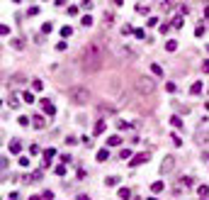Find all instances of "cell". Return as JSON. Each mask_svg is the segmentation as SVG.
<instances>
[{"instance_id": "29", "label": "cell", "mask_w": 209, "mask_h": 200, "mask_svg": "<svg viewBox=\"0 0 209 200\" xmlns=\"http://www.w3.org/2000/svg\"><path fill=\"white\" fill-rule=\"evenodd\" d=\"M12 46H15V49H22L25 42H22V39H12Z\"/></svg>"}, {"instance_id": "6", "label": "cell", "mask_w": 209, "mask_h": 200, "mask_svg": "<svg viewBox=\"0 0 209 200\" xmlns=\"http://www.w3.org/2000/svg\"><path fill=\"white\" fill-rule=\"evenodd\" d=\"M148 161V154L144 151V154H136L134 159H131V166H139V163H146Z\"/></svg>"}, {"instance_id": "34", "label": "cell", "mask_w": 209, "mask_h": 200, "mask_svg": "<svg viewBox=\"0 0 209 200\" xmlns=\"http://www.w3.org/2000/svg\"><path fill=\"white\" fill-rule=\"evenodd\" d=\"M134 34H136L139 39H146V32H144V29H134Z\"/></svg>"}, {"instance_id": "4", "label": "cell", "mask_w": 209, "mask_h": 200, "mask_svg": "<svg viewBox=\"0 0 209 200\" xmlns=\"http://www.w3.org/2000/svg\"><path fill=\"white\" fill-rule=\"evenodd\" d=\"M173 169H175V156H165L163 163H161V173L165 176V173H170Z\"/></svg>"}, {"instance_id": "43", "label": "cell", "mask_w": 209, "mask_h": 200, "mask_svg": "<svg viewBox=\"0 0 209 200\" xmlns=\"http://www.w3.org/2000/svg\"><path fill=\"white\" fill-rule=\"evenodd\" d=\"M29 200H44V198H36V195H34V198H29Z\"/></svg>"}, {"instance_id": "37", "label": "cell", "mask_w": 209, "mask_h": 200, "mask_svg": "<svg viewBox=\"0 0 209 200\" xmlns=\"http://www.w3.org/2000/svg\"><path fill=\"white\" fill-rule=\"evenodd\" d=\"M117 127H119V130H129V124H126L124 120H119V122H117Z\"/></svg>"}, {"instance_id": "19", "label": "cell", "mask_w": 209, "mask_h": 200, "mask_svg": "<svg viewBox=\"0 0 209 200\" xmlns=\"http://www.w3.org/2000/svg\"><path fill=\"white\" fill-rule=\"evenodd\" d=\"M102 132H105V122L100 120L97 124H95V134H102Z\"/></svg>"}, {"instance_id": "14", "label": "cell", "mask_w": 209, "mask_h": 200, "mask_svg": "<svg viewBox=\"0 0 209 200\" xmlns=\"http://www.w3.org/2000/svg\"><path fill=\"white\" fill-rule=\"evenodd\" d=\"M117 195H119L122 200H126V198H131V190H129V188H119V193H117Z\"/></svg>"}, {"instance_id": "17", "label": "cell", "mask_w": 209, "mask_h": 200, "mask_svg": "<svg viewBox=\"0 0 209 200\" xmlns=\"http://www.w3.org/2000/svg\"><path fill=\"white\" fill-rule=\"evenodd\" d=\"M151 71H153V76H163V68L158 64H151Z\"/></svg>"}, {"instance_id": "44", "label": "cell", "mask_w": 209, "mask_h": 200, "mask_svg": "<svg viewBox=\"0 0 209 200\" xmlns=\"http://www.w3.org/2000/svg\"><path fill=\"white\" fill-rule=\"evenodd\" d=\"M148 200H156V198H148Z\"/></svg>"}, {"instance_id": "26", "label": "cell", "mask_w": 209, "mask_h": 200, "mask_svg": "<svg viewBox=\"0 0 209 200\" xmlns=\"http://www.w3.org/2000/svg\"><path fill=\"white\" fill-rule=\"evenodd\" d=\"M80 22H83V27H90V25H92V17H90V15H85Z\"/></svg>"}, {"instance_id": "3", "label": "cell", "mask_w": 209, "mask_h": 200, "mask_svg": "<svg viewBox=\"0 0 209 200\" xmlns=\"http://www.w3.org/2000/svg\"><path fill=\"white\" fill-rule=\"evenodd\" d=\"M136 90L139 93H144V95H151L156 90V83H153V78H148V76H141V78H136Z\"/></svg>"}, {"instance_id": "31", "label": "cell", "mask_w": 209, "mask_h": 200, "mask_svg": "<svg viewBox=\"0 0 209 200\" xmlns=\"http://www.w3.org/2000/svg\"><path fill=\"white\" fill-rule=\"evenodd\" d=\"M170 124H173V127H182V120H180V117H173V120H170Z\"/></svg>"}, {"instance_id": "39", "label": "cell", "mask_w": 209, "mask_h": 200, "mask_svg": "<svg viewBox=\"0 0 209 200\" xmlns=\"http://www.w3.org/2000/svg\"><path fill=\"white\" fill-rule=\"evenodd\" d=\"M17 122H20L22 127H27V124H29V117H20V120H17Z\"/></svg>"}, {"instance_id": "22", "label": "cell", "mask_w": 209, "mask_h": 200, "mask_svg": "<svg viewBox=\"0 0 209 200\" xmlns=\"http://www.w3.org/2000/svg\"><path fill=\"white\" fill-rule=\"evenodd\" d=\"M32 88H34V90H42V88H44V83H42L39 78H34V81H32Z\"/></svg>"}, {"instance_id": "20", "label": "cell", "mask_w": 209, "mask_h": 200, "mask_svg": "<svg viewBox=\"0 0 209 200\" xmlns=\"http://www.w3.org/2000/svg\"><path fill=\"white\" fill-rule=\"evenodd\" d=\"M112 22H115V15L107 10V12H105V25H112Z\"/></svg>"}, {"instance_id": "7", "label": "cell", "mask_w": 209, "mask_h": 200, "mask_svg": "<svg viewBox=\"0 0 209 200\" xmlns=\"http://www.w3.org/2000/svg\"><path fill=\"white\" fill-rule=\"evenodd\" d=\"M42 110H44L46 115H54V112H56V107H54L51 100H42Z\"/></svg>"}, {"instance_id": "41", "label": "cell", "mask_w": 209, "mask_h": 200, "mask_svg": "<svg viewBox=\"0 0 209 200\" xmlns=\"http://www.w3.org/2000/svg\"><path fill=\"white\" fill-rule=\"evenodd\" d=\"M202 159H204V161H209V151H202Z\"/></svg>"}, {"instance_id": "1", "label": "cell", "mask_w": 209, "mask_h": 200, "mask_svg": "<svg viewBox=\"0 0 209 200\" xmlns=\"http://www.w3.org/2000/svg\"><path fill=\"white\" fill-rule=\"evenodd\" d=\"M80 64H83V71H88V73H95V71L102 68V64H105V51H102L100 42H90V44L83 49Z\"/></svg>"}, {"instance_id": "30", "label": "cell", "mask_w": 209, "mask_h": 200, "mask_svg": "<svg viewBox=\"0 0 209 200\" xmlns=\"http://www.w3.org/2000/svg\"><path fill=\"white\" fill-rule=\"evenodd\" d=\"M36 12H39V7H36V5H32V7H29V10H27V15H29V17H34V15H36Z\"/></svg>"}, {"instance_id": "35", "label": "cell", "mask_w": 209, "mask_h": 200, "mask_svg": "<svg viewBox=\"0 0 209 200\" xmlns=\"http://www.w3.org/2000/svg\"><path fill=\"white\" fill-rule=\"evenodd\" d=\"M131 32H134V29H131V25H124V27H122V34H131Z\"/></svg>"}, {"instance_id": "23", "label": "cell", "mask_w": 209, "mask_h": 200, "mask_svg": "<svg viewBox=\"0 0 209 200\" xmlns=\"http://www.w3.org/2000/svg\"><path fill=\"white\" fill-rule=\"evenodd\" d=\"M182 22H185V20H182V15L173 17V27H182Z\"/></svg>"}, {"instance_id": "32", "label": "cell", "mask_w": 209, "mask_h": 200, "mask_svg": "<svg viewBox=\"0 0 209 200\" xmlns=\"http://www.w3.org/2000/svg\"><path fill=\"white\" fill-rule=\"evenodd\" d=\"M51 29H54V25H51V22H46V25H44V27H42V32H44V34H49V32H51Z\"/></svg>"}, {"instance_id": "10", "label": "cell", "mask_w": 209, "mask_h": 200, "mask_svg": "<svg viewBox=\"0 0 209 200\" xmlns=\"http://www.w3.org/2000/svg\"><path fill=\"white\" fill-rule=\"evenodd\" d=\"M107 144H109V147H119V144H122V137H117V134H115V137H109Z\"/></svg>"}, {"instance_id": "2", "label": "cell", "mask_w": 209, "mask_h": 200, "mask_svg": "<svg viewBox=\"0 0 209 200\" xmlns=\"http://www.w3.org/2000/svg\"><path fill=\"white\" fill-rule=\"evenodd\" d=\"M68 98H71V103H75V105H85V103L90 100V93H88V88L75 85V88L68 90Z\"/></svg>"}, {"instance_id": "11", "label": "cell", "mask_w": 209, "mask_h": 200, "mask_svg": "<svg viewBox=\"0 0 209 200\" xmlns=\"http://www.w3.org/2000/svg\"><path fill=\"white\" fill-rule=\"evenodd\" d=\"M190 93H192V95H199V93H202V83H199V81H197V83H192Z\"/></svg>"}, {"instance_id": "5", "label": "cell", "mask_w": 209, "mask_h": 200, "mask_svg": "<svg viewBox=\"0 0 209 200\" xmlns=\"http://www.w3.org/2000/svg\"><path fill=\"white\" fill-rule=\"evenodd\" d=\"M97 112H100V115H115L117 107L109 105V103H100V105H97Z\"/></svg>"}, {"instance_id": "16", "label": "cell", "mask_w": 209, "mask_h": 200, "mask_svg": "<svg viewBox=\"0 0 209 200\" xmlns=\"http://www.w3.org/2000/svg\"><path fill=\"white\" fill-rule=\"evenodd\" d=\"M197 193H199V198H207V195H209V186H199Z\"/></svg>"}, {"instance_id": "38", "label": "cell", "mask_w": 209, "mask_h": 200, "mask_svg": "<svg viewBox=\"0 0 209 200\" xmlns=\"http://www.w3.org/2000/svg\"><path fill=\"white\" fill-rule=\"evenodd\" d=\"M195 34H197V37H202V34H204V25H199V27L195 29Z\"/></svg>"}, {"instance_id": "45", "label": "cell", "mask_w": 209, "mask_h": 200, "mask_svg": "<svg viewBox=\"0 0 209 200\" xmlns=\"http://www.w3.org/2000/svg\"><path fill=\"white\" fill-rule=\"evenodd\" d=\"M207 51H209V46H207Z\"/></svg>"}, {"instance_id": "28", "label": "cell", "mask_w": 209, "mask_h": 200, "mask_svg": "<svg viewBox=\"0 0 209 200\" xmlns=\"http://www.w3.org/2000/svg\"><path fill=\"white\" fill-rule=\"evenodd\" d=\"M136 12H141V15H148V5H136Z\"/></svg>"}, {"instance_id": "13", "label": "cell", "mask_w": 209, "mask_h": 200, "mask_svg": "<svg viewBox=\"0 0 209 200\" xmlns=\"http://www.w3.org/2000/svg\"><path fill=\"white\" fill-rule=\"evenodd\" d=\"M107 159H109V151L107 149H100L97 151V161H107Z\"/></svg>"}, {"instance_id": "15", "label": "cell", "mask_w": 209, "mask_h": 200, "mask_svg": "<svg viewBox=\"0 0 209 200\" xmlns=\"http://www.w3.org/2000/svg\"><path fill=\"white\" fill-rule=\"evenodd\" d=\"M163 188H165V186H163V181H156V183L151 186V190H153V193H161Z\"/></svg>"}, {"instance_id": "8", "label": "cell", "mask_w": 209, "mask_h": 200, "mask_svg": "<svg viewBox=\"0 0 209 200\" xmlns=\"http://www.w3.org/2000/svg\"><path fill=\"white\" fill-rule=\"evenodd\" d=\"M32 124H34V127H36V130H44V127H46V120H44V117H42V115H36V117H34V120H32Z\"/></svg>"}, {"instance_id": "21", "label": "cell", "mask_w": 209, "mask_h": 200, "mask_svg": "<svg viewBox=\"0 0 209 200\" xmlns=\"http://www.w3.org/2000/svg\"><path fill=\"white\" fill-rule=\"evenodd\" d=\"M165 49H168V51H175V49H178V42H175V39H170V42L165 44Z\"/></svg>"}, {"instance_id": "33", "label": "cell", "mask_w": 209, "mask_h": 200, "mask_svg": "<svg viewBox=\"0 0 209 200\" xmlns=\"http://www.w3.org/2000/svg\"><path fill=\"white\" fill-rule=\"evenodd\" d=\"M42 198H44V200H54V193H51V190H44Z\"/></svg>"}, {"instance_id": "40", "label": "cell", "mask_w": 209, "mask_h": 200, "mask_svg": "<svg viewBox=\"0 0 209 200\" xmlns=\"http://www.w3.org/2000/svg\"><path fill=\"white\" fill-rule=\"evenodd\" d=\"M202 71H204V73H209V59H207V61L202 64Z\"/></svg>"}, {"instance_id": "27", "label": "cell", "mask_w": 209, "mask_h": 200, "mask_svg": "<svg viewBox=\"0 0 209 200\" xmlns=\"http://www.w3.org/2000/svg\"><path fill=\"white\" fill-rule=\"evenodd\" d=\"M7 105H10V107H17V105H20V100H17L15 95H10V100H7Z\"/></svg>"}, {"instance_id": "18", "label": "cell", "mask_w": 209, "mask_h": 200, "mask_svg": "<svg viewBox=\"0 0 209 200\" xmlns=\"http://www.w3.org/2000/svg\"><path fill=\"white\" fill-rule=\"evenodd\" d=\"M71 34H73V29H71L68 25H66V27H61V37H63V39H66V37H71Z\"/></svg>"}, {"instance_id": "36", "label": "cell", "mask_w": 209, "mask_h": 200, "mask_svg": "<svg viewBox=\"0 0 209 200\" xmlns=\"http://www.w3.org/2000/svg\"><path fill=\"white\" fill-rule=\"evenodd\" d=\"M165 90L168 93H175V83H165Z\"/></svg>"}, {"instance_id": "25", "label": "cell", "mask_w": 209, "mask_h": 200, "mask_svg": "<svg viewBox=\"0 0 209 200\" xmlns=\"http://www.w3.org/2000/svg\"><path fill=\"white\" fill-rule=\"evenodd\" d=\"M129 156H131V149H122V151H119V159H122V161L129 159Z\"/></svg>"}, {"instance_id": "12", "label": "cell", "mask_w": 209, "mask_h": 200, "mask_svg": "<svg viewBox=\"0 0 209 200\" xmlns=\"http://www.w3.org/2000/svg\"><path fill=\"white\" fill-rule=\"evenodd\" d=\"M119 183V176H109V178H105V186H117Z\"/></svg>"}, {"instance_id": "9", "label": "cell", "mask_w": 209, "mask_h": 200, "mask_svg": "<svg viewBox=\"0 0 209 200\" xmlns=\"http://www.w3.org/2000/svg\"><path fill=\"white\" fill-rule=\"evenodd\" d=\"M20 149H22V142H20V139H12V142H10V151H12V154H20Z\"/></svg>"}, {"instance_id": "42", "label": "cell", "mask_w": 209, "mask_h": 200, "mask_svg": "<svg viewBox=\"0 0 209 200\" xmlns=\"http://www.w3.org/2000/svg\"><path fill=\"white\" fill-rule=\"evenodd\" d=\"M78 200H90V198L88 195H78Z\"/></svg>"}, {"instance_id": "24", "label": "cell", "mask_w": 209, "mask_h": 200, "mask_svg": "<svg viewBox=\"0 0 209 200\" xmlns=\"http://www.w3.org/2000/svg\"><path fill=\"white\" fill-rule=\"evenodd\" d=\"M22 100H25V103H34V95H32V93H27V90H25V93H22Z\"/></svg>"}]
</instances>
